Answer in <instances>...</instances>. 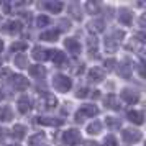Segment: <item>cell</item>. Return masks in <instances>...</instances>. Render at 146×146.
<instances>
[{
    "label": "cell",
    "instance_id": "7402d4cb",
    "mask_svg": "<svg viewBox=\"0 0 146 146\" xmlns=\"http://www.w3.org/2000/svg\"><path fill=\"white\" fill-rule=\"evenodd\" d=\"M30 74L36 77V79H44V76H46V69L44 66H40V64H36V66H30Z\"/></svg>",
    "mask_w": 146,
    "mask_h": 146
},
{
    "label": "cell",
    "instance_id": "ab89813d",
    "mask_svg": "<svg viewBox=\"0 0 146 146\" xmlns=\"http://www.w3.org/2000/svg\"><path fill=\"white\" fill-rule=\"evenodd\" d=\"M5 136H7V130L5 128H0V139H3Z\"/></svg>",
    "mask_w": 146,
    "mask_h": 146
},
{
    "label": "cell",
    "instance_id": "f35d334b",
    "mask_svg": "<svg viewBox=\"0 0 146 146\" xmlns=\"http://www.w3.org/2000/svg\"><path fill=\"white\" fill-rule=\"evenodd\" d=\"M59 25H61V30H69V28H71V23L67 20H61Z\"/></svg>",
    "mask_w": 146,
    "mask_h": 146
},
{
    "label": "cell",
    "instance_id": "6da1fadb",
    "mask_svg": "<svg viewBox=\"0 0 146 146\" xmlns=\"http://www.w3.org/2000/svg\"><path fill=\"white\" fill-rule=\"evenodd\" d=\"M123 38H125V33H123L121 30H115V31H112L110 35H107L105 41H104L105 49L108 53H115V51L118 49L120 43L123 41Z\"/></svg>",
    "mask_w": 146,
    "mask_h": 146
},
{
    "label": "cell",
    "instance_id": "52a82bcc",
    "mask_svg": "<svg viewBox=\"0 0 146 146\" xmlns=\"http://www.w3.org/2000/svg\"><path fill=\"white\" fill-rule=\"evenodd\" d=\"M10 84L13 87L15 90H27L28 87H30V82L25 76H21V74H15L12 76V80H10Z\"/></svg>",
    "mask_w": 146,
    "mask_h": 146
},
{
    "label": "cell",
    "instance_id": "e575fe53",
    "mask_svg": "<svg viewBox=\"0 0 146 146\" xmlns=\"http://www.w3.org/2000/svg\"><path fill=\"white\" fill-rule=\"evenodd\" d=\"M43 139H44V135H43V133H38V135H35V136L30 138V145L36 146V143H38V141H43Z\"/></svg>",
    "mask_w": 146,
    "mask_h": 146
},
{
    "label": "cell",
    "instance_id": "74e56055",
    "mask_svg": "<svg viewBox=\"0 0 146 146\" xmlns=\"http://www.w3.org/2000/svg\"><path fill=\"white\" fill-rule=\"evenodd\" d=\"M115 64H117V61L115 59H107L105 62H104V66H105L107 71H112L113 67H115Z\"/></svg>",
    "mask_w": 146,
    "mask_h": 146
},
{
    "label": "cell",
    "instance_id": "b9f144b4",
    "mask_svg": "<svg viewBox=\"0 0 146 146\" xmlns=\"http://www.w3.org/2000/svg\"><path fill=\"white\" fill-rule=\"evenodd\" d=\"M2 49H3V41L0 40V51H2Z\"/></svg>",
    "mask_w": 146,
    "mask_h": 146
},
{
    "label": "cell",
    "instance_id": "4dcf8cb0",
    "mask_svg": "<svg viewBox=\"0 0 146 146\" xmlns=\"http://www.w3.org/2000/svg\"><path fill=\"white\" fill-rule=\"evenodd\" d=\"M12 76H13V74L10 72L8 69H3L2 74H0V82H2V84H8V82L12 80Z\"/></svg>",
    "mask_w": 146,
    "mask_h": 146
},
{
    "label": "cell",
    "instance_id": "5bb4252c",
    "mask_svg": "<svg viewBox=\"0 0 146 146\" xmlns=\"http://www.w3.org/2000/svg\"><path fill=\"white\" fill-rule=\"evenodd\" d=\"M17 107H18V112L20 113H28L31 108H33V102H31V99H30L28 95H23V97L18 99Z\"/></svg>",
    "mask_w": 146,
    "mask_h": 146
},
{
    "label": "cell",
    "instance_id": "7bdbcfd3",
    "mask_svg": "<svg viewBox=\"0 0 146 146\" xmlns=\"http://www.w3.org/2000/svg\"><path fill=\"white\" fill-rule=\"evenodd\" d=\"M0 99H3V94H2V90H0Z\"/></svg>",
    "mask_w": 146,
    "mask_h": 146
},
{
    "label": "cell",
    "instance_id": "f6af8a7d",
    "mask_svg": "<svg viewBox=\"0 0 146 146\" xmlns=\"http://www.w3.org/2000/svg\"><path fill=\"white\" fill-rule=\"evenodd\" d=\"M40 146H48V145H44V143H43V145H41V143H40Z\"/></svg>",
    "mask_w": 146,
    "mask_h": 146
},
{
    "label": "cell",
    "instance_id": "7c38bea8",
    "mask_svg": "<svg viewBox=\"0 0 146 146\" xmlns=\"http://www.w3.org/2000/svg\"><path fill=\"white\" fill-rule=\"evenodd\" d=\"M131 72H133L131 62H130L128 59L121 61L120 66H118V76L120 77H123V79H130V77H131Z\"/></svg>",
    "mask_w": 146,
    "mask_h": 146
},
{
    "label": "cell",
    "instance_id": "1f68e13d",
    "mask_svg": "<svg viewBox=\"0 0 146 146\" xmlns=\"http://www.w3.org/2000/svg\"><path fill=\"white\" fill-rule=\"evenodd\" d=\"M36 25H38V27H48V25H49V18H48L46 15H40V17H38V20H36Z\"/></svg>",
    "mask_w": 146,
    "mask_h": 146
},
{
    "label": "cell",
    "instance_id": "cb8c5ba5",
    "mask_svg": "<svg viewBox=\"0 0 146 146\" xmlns=\"http://www.w3.org/2000/svg\"><path fill=\"white\" fill-rule=\"evenodd\" d=\"M58 38H59V30H49V31H44L40 35L41 41H56Z\"/></svg>",
    "mask_w": 146,
    "mask_h": 146
},
{
    "label": "cell",
    "instance_id": "8fae6325",
    "mask_svg": "<svg viewBox=\"0 0 146 146\" xmlns=\"http://www.w3.org/2000/svg\"><path fill=\"white\" fill-rule=\"evenodd\" d=\"M64 46H66L67 53H71L72 56H79L80 54V43L76 38H67L64 41Z\"/></svg>",
    "mask_w": 146,
    "mask_h": 146
},
{
    "label": "cell",
    "instance_id": "30bf717a",
    "mask_svg": "<svg viewBox=\"0 0 146 146\" xmlns=\"http://www.w3.org/2000/svg\"><path fill=\"white\" fill-rule=\"evenodd\" d=\"M121 99L125 100L126 104L135 105L139 100V94L136 92V90H133V89H123V90H121Z\"/></svg>",
    "mask_w": 146,
    "mask_h": 146
},
{
    "label": "cell",
    "instance_id": "4fadbf2b",
    "mask_svg": "<svg viewBox=\"0 0 146 146\" xmlns=\"http://www.w3.org/2000/svg\"><path fill=\"white\" fill-rule=\"evenodd\" d=\"M36 123H40L43 126H61L64 123L62 118H54V117H38Z\"/></svg>",
    "mask_w": 146,
    "mask_h": 146
},
{
    "label": "cell",
    "instance_id": "484cf974",
    "mask_svg": "<svg viewBox=\"0 0 146 146\" xmlns=\"http://www.w3.org/2000/svg\"><path fill=\"white\" fill-rule=\"evenodd\" d=\"M89 30L95 31V33H102L105 30V23H104V20H92L89 23Z\"/></svg>",
    "mask_w": 146,
    "mask_h": 146
},
{
    "label": "cell",
    "instance_id": "e0dca14e",
    "mask_svg": "<svg viewBox=\"0 0 146 146\" xmlns=\"http://www.w3.org/2000/svg\"><path fill=\"white\" fill-rule=\"evenodd\" d=\"M118 20L121 25H125V27H130L133 21V13L128 10V8H120L118 10Z\"/></svg>",
    "mask_w": 146,
    "mask_h": 146
},
{
    "label": "cell",
    "instance_id": "603a6c76",
    "mask_svg": "<svg viewBox=\"0 0 146 146\" xmlns=\"http://www.w3.org/2000/svg\"><path fill=\"white\" fill-rule=\"evenodd\" d=\"M13 118V112L8 105H2L0 107V121H12Z\"/></svg>",
    "mask_w": 146,
    "mask_h": 146
},
{
    "label": "cell",
    "instance_id": "4316f807",
    "mask_svg": "<svg viewBox=\"0 0 146 146\" xmlns=\"http://www.w3.org/2000/svg\"><path fill=\"white\" fill-rule=\"evenodd\" d=\"M15 66L20 67V69H27L30 64H28V58L25 54H18V56H15Z\"/></svg>",
    "mask_w": 146,
    "mask_h": 146
},
{
    "label": "cell",
    "instance_id": "44dd1931",
    "mask_svg": "<svg viewBox=\"0 0 146 146\" xmlns=\"http://www.w3.org/2000/svg\"><path fill=\"white\" fill-rule=\"evenodd\" d=\"M126 118L130 120L131 123H135V125H143V123H145V115H143L141 112H136V110L128 112Z\"/></svg>",
    "mask_w": 146,
    "mask_h": 146
},
{
    "label": "cell",
    "instance_id": "9a60e30c",
    "mask_svg": "<svg viewBox=\"0 0 146 146\" xmlns=\"http://www.w3.org/2000/svg\"><path fill=\"white\" fill-rule=\"evenodd\" d=\"M5 33H8V35H15V33H20L21 31V28H23V25H21L20 21H15V20H12V21H7V23H3V27H0Z\"/></svg>",
    "mask_w": 146,
    "mask_h": 146
},
{
    "label": "cell",
    "instance_id": "2e32d148",
    "mask_svg": "<svg viewBox=\"0 0 146 146\" xmlns=\"http://www.w3.org/2000/svg\"><path fill=\"white\" fill-rule=\"evenodd\" d=\"M87 48H89V56L92 58V59H99L100 54H99V43L95 40V36H90L89 40H87Z\"/></svg>",
    "mask_w": 146,
    "mask_h": 146
},
{
    "label": "cell",
    "instance_id": "bcb514c9",
    "mask_svg": "<svg viewBox=\"0 0 146 146\" xmlns=\"http://www.w3.org/2000/svg\"><path fill=\"white\" fill-rule=\"evenodd\" d=\"M0 67H2V59H0Z\"/></svg>",
    "mask_w": 146,
    "mask_h": 146
},
{
    "label": "cell",
    "instance_id": "ac0fdd59",
    "mask_svg": "<svg viewBox=\"0 0 146 146\" xmlns=\"http://www.w3.org/2000/svg\"><path fill=\"white\" fill-rule=\"evenodd\" d=\"M31 56L36 61H46V59H49V49H46L43 46H35Z\"/></svg>",
    "mask_w": 146,
    "mask_h": 146
},
{
    "label": "cell",
    "instance_id": "8992f818",
    "mask_svg": "<svg viewBox=\"0 0 146 146\" xmlns=\"http://www.w3.org/2000/svg\"><path fill=\"white\" fill-rule=\"evenodd\" d=\"M49 59L54 62V66L56 67H66V54L59 51V49H49Z\"/></svg>",
    "mask_w": 146,
    "mask_h": 146
},
{
    "label": "cell",
    "instance_id": "9c48e42d",
    "mask_svg": "<svg viewBox=\"0 0 146 146\" xmlns=\"http://www.w3.org/2000/svg\"><path fill=\"white\" fill-rule=\"evenodd\" d=\"M105 79V71L100 69V67H92L89 72H87V80L90 84H99Z\"/></svg>",
    "mask_w": 146,
    "mask_h": 146
},
{
    "label": "cell",
    "instance_id": "277c9868",
    "mask_svg": "<svg viewBox=\"0 0 146 146\" xmlns=\"http://www.w3.org/2000/svg\"><path fill=\"white\" fill-rule=\"evenodd\" d=\"M38 107H40V110H44V112L54 110V108L58 107V99L54 97L53 94L43 92L41 97H40V100H38Z\"/></svg>",
    "mask_w": 146,
    "mask_h": 146
},
{
    "label": "cell",
    "instance_id": "8d00e7d4",
    "mask_svg": "<svg viewBox=\"0 0 146 146\" xmlns=\"http://www.w3.org/2000/svg\"><path fill=\"white\" fill-rule=\"evenodd\" d=\"M71 12H72V17H74V18H77V20H80V18H82V12H80V10L76 7V5H72V7H71Z\"/></svg>",
    "mask_w": 146,
    "mask_h": 146
},
{
    "label": "cell",
    "instance_id": "f1b7e54d",
    "mask_svg": "<svg viewBox=\"0 0 146 146\" xmlns=\"http://www.w3.org/2000/svg\"><path fill=\"white\" fill-rule=\"evenodd\" d=\"M100 131H102V123L97 121V120L92 121L90 125L87 126V133H89V135H99Z\"/></svg>",
    "mask_w": 146,
    "mask_h": 146
},
{
    "label": "cell",
    "instance_id": "836d02e7",
    "mask_svg": "<svg viewBox=\"0 0 146 146\" xmlns=\"http://www.w3.org/2000/svg\"><path fill=\"white\" fill-rule=\"evenodd\" d=\"M104 146H117V138L112 136V135L105 136V139H104Z\"/></svg>",
    "mask_w": 146,
    "mask_h": 146
},
{
    "label": "cell",
    "instance_id": "ffe728a7",
    "mask_svg": "<svg viewBox=\"0 0 146 146\" xmlns=\"http://www.w3.org/2000/svg\"><path fill=\"white\" fill-rule=\"evenodd\" d=\"M62 2H58V0H48V2H44L43 3V8H46V10H49L51 13H59L61 10H62Z\"/></svg>",
    "mask_w": 146,
    "mask_h": 146
},
{
    "label": "cell",
    "instance_id": "60d3db41",
    "mask_svg": "<svg viewBox=\"0 0 146 146\" xmlns=\"http://www.w3.org/2000/svg\"><path fill=\"white\" fill-rule=\"evenodd\" d=\"M97 145H99V143H95V141H94V143H92V141H89V143H87V146H97Z\"/></svg>",
    "mask_w": 146,
    "mask_h": 146
},
{
    "label": "cell",
    "instance_id": "7a4b0ae2",
    "mask_svg": "<svg viewBox=\"0 0 146 146\" xmlns=\"http://www.w3.org/2000/svg\"><path fill=\"white\" fill-rule=\"evenodd\" d=\"M95 115H99V107L94 105V104H87V105H82L79 110L76 112L74 120H76L77 123H80V121H84L86 118H92Z\"/></svg>",
    "mask_w": 146,
    "mask_h": 146
},
{
    "label": "cell",
    "instance_id": "d6986e66",
    "mask_svg": "<svg viewBox=\"0 0 146 146\" xmlns=\"http://www.w3.org/2000/svg\"><path fill=\"white\" fill-rule=\"evenodd\" d=\"M105 107L107 108H112V110H115V112H118L120 108H121L120 100H118V97H117L115 94H108V95L105 97Z\"/></svg>",
    "mask_w": 146,
    "mask_h": 146
},
{
    "label": "cell",
    "instance_id": "ee69618b",
    "mask_svg": "<svg viewBox=\"0 0 146 146\" xmlns=\"http://www.w3.org/2000/svg\"><path fill=\"white\" fill-rule=\"evenodd\" d=\"M7 146H20V145H7Z\"/></svg>",
    "mask_w": 146,
    "mask_h": 146
},
{
    "label": "cell",
    "instance_id": "83f0119b",
    "mask_svg": "<svg viewBox=\"0 0 146 146\" xmlns=\"http://www.w3.org/2000/svg\"><path fill=\"white\" fill-rule=\"evenodd\" d=\"M105 125L108 126L110 130H117V128H120V126H121V120H120V118H115V117H107Z\"/></svg>",
    "mask_w": 146,
    "mask_h": 146
},
{
    "label": "cell",
    "instance_id": "ba28073f",
    "mask_svg": "<svg viewBox=\"0 0 146 146\" xmlns=\"http://www.w3.org/2000/svg\"><path fill=\"white\" fill-rule=\"evenodd\" d=\"M121 136H123V141L125 143H138L139 139L143 138L141 131L139 130H135V128H126V130H123Z\"/></svg>",
    "mask_w": 146,
    "mask_h": 146
},
{
    "label": "cell",
    "instance_id": "d590c367",
    "mask_svg": "<svg viewBox=\"0 0 146 146\" xmlns=\"http://www.w3.org/2000/svg\"><path fill=\"white\" fill-rule=\"evenodd\" d=\"M87 10H89V12H90V13H97V12H99V5H97V3H94V2H87Z\"/></svg>",
    "mask_w": 146,
    "mask_h": 146
},
{
    "label": "cell",
    "instance_id": "f546056e",
    "mask_svg": "<svg viewBox=\"0 0 146 146\" xmlns=\"http://www.w3.org/2000/svg\"><path fill=\"white\" fill-rule=\"evenodd\" d=\"M25 49H27V43L25 41H17V43H13L10 46V51H13V53H20V51H25Z\"/></svg>",
    "mask_w": 146,
    "mask_h": 146
},
{
    "label": "cell",
    "instance_id": "5b68a950",
    "mask_svg": "<svg viewBox=\"0 0 146 146\" xmlns=\"http://www.w3.org/2000/svg\"><path fill=\"white\" fill-rule=\"evenodd\" d=\"M62 141H64V145H67V146H77L80 143V133L77 131V130L71 128V130L64 131Z\"/></svg>",
    "mask_w": 146,
    "mask_h": 146
},
{
    "label": "cell",
    "instance_id": "d6a6232c",
    "mask_svg": "<svg viewBox=\"0 0 146 146\" xmlns=\"http://www.w3.org/2000/svg\"><path fill=\"white\" fill-rule=\"evenodd\" d=\"M89 92H90L89 89H86V87H80L79 90L76 92V97H77V99H86V97H89V95H90Z\"/></svg>",
    "mask_w": 146,
    "mask_h": 146
},
{
    "label": "cell",
    "instance_id": "d4e9b609",
    "mask_svg": "<svg viewBox=\"0 0 146 146\" xmlns=\"http://www.w3.org/2000/svg\"><path fill=\"white\" fill-rule=\"evenodd\" d=\"M15 139H23L25 138V135H27V128L23 125H15L12 128V133H10Z\"/></svg>",
    "mask_w": 146,
    "mask_h": 146
},
{
    "label": "cell",
    "instance_id": "3957f363",
    "mask_svg": "<svg viewBox=\"0 0 146 146\" xmlns=\"http://www.w3.org/2000/svg\"><path fill=\"white\" fill-rule=\"evenodd\" d=\"M53 86L58 92H62V94L69 92L71 87H72V79L64 76V74H56L53 77Z\"/></svg>",
    "mask_w": 146,
    "mask_h": 146
}]
</instances>
